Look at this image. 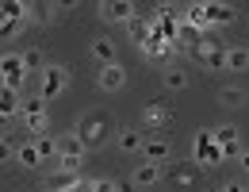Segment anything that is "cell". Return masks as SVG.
Returning <instances> with one entry per match:
<instances>
[{"label":"cell","instance_id":"d6986e66","mask_svg":"<svg viewBox=\"0 0 249 192\" xmlns=\"http://www.w3.org/2000/svg\"><path fill=\"white\" fill-rule=\"evenodd\" d=\"M142 142H146V134H142V131H134V127L115 131V146H119L123 154H134V150H142Z\"/></svg>","mask_w":249,"mask_h":192},{"label":"cell","instance_id":"8992f818","mask_svg":"<svg viewBox=\"0 0 249 192\" xmlns=\"http://www.w3.org/2000/svg\"><path fill=\"white\" fill-rule=\"evenodd\" d=\"M138 50H142V58H146V62L165 65V69L173 65V58H177V50H173V46L165 42V35H161V27H157V19H154V31H150V38H146V42H142Z\"/></svg>","mask_w":249,"mask_h":192},{"label":"cell","instance_id":"d4e9b609","mask_svg":"<svg viewBox=\"0 0 249 192\" xmlns=\"http://www.w3.org/2000/svg\"><path fill=\"white\" fill-rule=\"evenodd\" d=\"M35 150H38V161L42 165H50V161H58V138L54 134H42V138H31Z\"/></svg>","mask_w":249,"mask_h":192},{"label":"cell","instance_id":"f1b7e54d","mask_svg":"<svg viewBox=\"0 0 249 192\" xmlns=\"http://www.w3.org/2000/svg\"><path fill=\"white\" fill-rule=\"evenodd\" d=\"M211 134H215L218 150H222V146H230V142H238V127H234V123H218V127H211Z\"/></svg>","mask_w":249,"mask_h":192},{"label":"cell","instance_id":"5b68a950","mask_svg":"<svg viewBox=\"0 0 249 192\" xmlns=\"http://www.w3.org/2000/svg\"><path fill=\"white\" fill-rule=\"evenodd\" d=\"M188 58H192L196 65H203V69H222V62H226V46L218 42L215 35H203V42L188 50Z\"/></svg>","mask_w":249,"mask_h":192},{"label":"cell","instance_id":"9a60e30c","mask_svg":"<svg viewBox=\"0 0 249 192\" xmlns=\"http://www.w3.org/2000/svg\"><path fill=\"white\" fill-rule=\"evenodd\" d=\"M142 158L154 161V165H165V161L173 158V146H169V138H146V142H142Z\"/></svg>","mask_w":249,"mask_h":192},{"label":"cell","instance_id":"52a82bcc","mask_svg":"<svg viewBox=\"0 0 249 192\" xmlns=\"http://www.w3.org/2000/svg\"><path fill=\"white\" fill-rule=\"evenodd\" d=\"M85 142L77 138V131H65L62 138H58V165L62 169H77L81 173V161H85Z\"/></svg>","mask_w":249,"mask_h":192},{"label":"cell","instance_id":"836d02e7","mask_svg":"<svg viewBox=\"0 0 249 192\" xmlns=\"http://www.w3.org/2000/svg\"><path fill=\"white\" fill-rule=\"evenodd\" d=\"M222 192H249V185H246V181H226Z\"/></svg>","mask_w":249,"mask_h":192},{"label":"cell","instance_id":"4316f807","mask_svg":"<svg viewBox=\"0 0 249 192\" xmlns=\"http://www.w3.org/2000/svg\"><path fill=\"white\" fill-rule=\"evenodd\" d=\"M46 108H50L46 100H38V96H23V112H19V119H38V115H50Z\"/></svg>","mask_w":249,"mask_h":192},{"label":"cell","instance_id":"4dcf8cb0","mask_svg":"<svg viewBox=\"0 0 249 192\" xmlns=\"http://www.w3.org/2000/svg\"><path fill=\"white\" fill-rule=\"evenodd\" d=\"M23 123H27V134H31V138H42V134L50 131V115H38V119H23Z\"/></svg>","mask_w":249,"mask_h":192},{"label":"cell","instance_id":"8d00e7d4","mask_svg":"<svg viewBox=\"0 0 249 192\" xmlns=\"http://www.w3.org/2000/svg\"><path fill=\"white\" fill-rule=\"evenodd\" d=\"M4 127H8V119H4V115H0V134H4Z\"/></svg>","mask_w":249,"mask_h":192},{"label":"cell","instance_id":"603a6c76","mask_svg":"<svg viewBox=\"0 0 249 192\" xmlns=\"http://www.w3.org/2000/svg\"><path fill=\"white\" fill-rule=\"evenodd\" d=\"M246 100H249V93L242 85H222V89H218V104H222V108H242Z\"/></svg>","mask_w":249,"mask_h":192},{"label":"cell","instance_id":"cb8c5ba5","mask_svg":"<svg viewBox=\"0 0 249 192\" xmlns=\"http://www.w3.org/2000/svg\"><path fill=\"white\" fill-rule=\"evenodd\" d=\"M161 81H165V89L184 93V89H188V69H180V65H169V69H161Z\"/></svg>","mask_w":249,"mask_h":192},{"label":"cell","instance_id":"d6a6232c","mask_svg":"<svg viewBox=\"0 0 249 192\" xmlns=\"http://www.w3.org/2000/svg\"><path fill=\"white\" fill-rule=\"evenodd\" d=\"M0 161L8 165V161H16V146L8 142V138H0Z\"/></svg>","mask_w":249,"mask_h":192},{"label":"cell","instance_id":"e0dca14e","mask_svg":"<svg viewBox=\"0 0 249 192\" xmlns=\"http://www.w3.org/2000/svg\"><path fill=\"white\" fill-rule=\"evenodd\" d=\"M92 58L100 65H115V62H119V46H115L107 35H96V38H92Z\"/></svg>","mask_w":249,"mask_h":192},{"label":"cell","instance_id":"44dd1931","mask_svg":"<svg viewBox=\"0 0 249 192\" xmlns=\"http://www.w3.org/2000/svg\"><path fill=\"white\" fill-rule=\"evenodd\" d=\"M222 69H226V73H242V69H249V50H246V46H226V62H222Z\"/></svg>","mask_w":249,"mask_h":192},{"label":"cell","instance_id":"ba28073f","mask_svg":"<svg viewBox=\"0 0 249 192\" xmlns=\"http://www.w3.org/2000/svg\"><path fill=\"white\" fill-rule=\"evenodd\" d=\"M192 161L203 169V165H222V150H218L215 134H211V127L196 131V146H192Z\"/></svg>","mask_w":249,"mask_h":192},{"label":"cell","instance_id":"7402d4cb","mask_svg":"<svg viewBox=\"0 0 249 192\" xmlns=\"http://www.w3.org/2000/svg\"><path fill=\"white\" fill-rule=\"evenodd\" d=\"M27 19V0H0V23Z\"/></svg>","mask_w":249,"mask_h":192},{"label":"cell","instance_id":"3957f363","mask_svg":"<svg viewBox=\"0 0 249 192\" xmlns=\"http://www.w3.org/2000/svg\"><path fill=\"white\" fill-rule=\"evenodd\" d=\"M27 81H31V73H27V65H23V54H19V50L0 54V89H16V93H23Z\"/></svg>","mask_w":249,"mask_h":192},{"label":"cell","instance_id":"9c48e42d","mask_svg":"<svg viewBox=\"0 0 249 192\" xmlns=\"http://www.w3.org/2000/svg\"><path fill=\"white\" fill-rule=\"evenodd\" d=\"M96 12H100V19H104V23H130L138 8H134L130 0H104Z\"/></svg>","mask_w":249,"mask_h":192},{"label":"cell","instance_id":"8fae6325","mask_svg":"<svg viewBox=\"0 0 249 192\" xmlns=\"http://www.w3.org/2000/svg\"><path fill=\"white\" fill-rule=\"evenodd\" d=\"M77 181H81V173H77V169H62V165H58V169H50V173H46L42 189H46V192H69Z\"/></svg>","mask_w":249,"mask_h":192},{"label":"cell","instance_id":"7a4b0ae2","mask_svg":"<svg viewBox=\"0 0 249 192\" xmlns=\"http://www.w3.org/2000/svg\"><path fill=\"white\" fill-rule=\"evenodd\" d=\"M161 181H165L173 192H192L196 185H199V165H196L192 158L165 161V165H161Z\"/></svg>","mask_w":249,"mask_h":192},{"label":"cell","instance_id":"e575fe53","mask_svg":"<svg viewBox=\"0 0 249 192\" xmlns=\"http://www.w3.org/2000/svg\"><path fill=\"white\" fill-rule=\"evenodd\" d=\"M69 192H92V181H77V185H73Z\"/></svg>","mask_w":249,"mask_h":192},{"label":"cell","instance_id":"277c9868","mask_svg":"<svg viewBox=\"0 0 249 192\" xmlns=\"http://www.w3.org/2000/svg\"><path fill=\"white\" fill-rule=\"evenodd\" d=\"M65 89H69V69H65V65H46V69L38 73V93L35 96L50 104V100H58Z\"/></svg>","mask_w":249,"mask_h":192},{"label":"cell","instance_id":"d590c367","mask_svg":"<svg viewBox=\"0 0 249 192\" xmlns=\"http://www.w3.org/2000/svg\"><path fill=\"white\" fill-rule=\"evenodd\" d=\"M238 161H242V169L249 173V150H242V158H238Z\"/></svg>","mask_w":249,"mask_h":192},{"label":"cell","instance_id":"ac0fdd59","mask_svg":"<svg viewBox=\"0 0 249 192\" xmlns=\"http://www.w3.org/2000/svg\"><path fill=\"white\" fill-rule=\"evenodd\" d=\"M23 112V93H16V89H0V115L4 119H16Z\"/></svg>","mask_w":249,"mask_h":192},{"label":"cell","instance_id":"484cf974","mask_svg":"<svg viewBox=\"0 0 249 192\" xmlns=\"http://www.w3.org/2000/svg\"><path fill=\"white\" fill-rule=\"evenodd\" d=\"M16 161H19L23 169H38V165H42V161H38V150H35L31 138H27L23 146H16Z\"/></svg>","mask_w":249,"mask_h":192},{"label":"cell","instance_id":"6da1fadb","mask_svg":"<svg viewBox=\"0 0 249 192\" xmlns=\"http://www.w3.org/2000/svg\"><path fill=\"white\" fill-rule=\"evenodd\" d=\"M73 131H77V138L85 142V150H100V146H104L119 127H115V119H111L107 112H85V115L77 119V127H73Z\"/></svg>","mask_w":249,"mask_h":192},{"label":"cell","instance_id":"f546056e","mask_svg":"<svg viewBox=\"0 0 249 192\" xmlns=\"http://www.w3.org/2000/svg\"><path fill=\"white\" fill-rule=\"evenodd\" d=\"M31 27V19H16V23H0V38H19Z\"/></svg>","mask_w":249,"mask_h":192},{"label":"cell","instance_id":"1f68e13d","mask_svg":"<svg viewBox=\"0 0 249 192\" xmlns=\"http://www.w3.org/2000/svg\"><path fill=\"white\" fill-rule=\"evenodd\" d=\"M92 192H123L111 177H100V181H92Z\"/></svg>","mask_w":249,"mask_h":192},{"label":"cell","instance_id":"7c38bea8","mask_svg":"<svg viewBox=\"0 0 249 192\" xmlns=\"http://www.w3.org/2000/svg\"><path fill=\"white\" fill-rule=\"evenodd\" d=\"M96 85H100L104 93H119V89L126 85V69H123L119 62H115V65H100V73H96Z\"/></svg>","mask_w":249,"mask_h":192},{"label":"cell","instance_id":"30bf717a","mask_svg":"<svg viewBox=\"0 0 249 192\" xmlns=\"http://www.w3.org/2000/svg\"><path fill=\"white\" fill-rule=\"evenodd\" d=\"M173 119V108L169 104H161V100H150V104H142V123L150 131H161L165 123Z\"/></svg>","mask_w":249,"mask_h":192},{"label":"cell","instance_id":"5bb4252c","mask_svg":"<svg viewBox=\"0 0 249 192\" xmlns=\"http://www.w3.org/2000/svg\"><path fill=\"white\" fill-rule=\"evenodd\" d=\"M203 16H207V27H226V23H234L238 19V8L234 4H203Z\"/></svg>","mask_w":249,"mask_h":192},{"label":"cell","instance_id":"83f0119b","mask_svg":"<svg viewBox=\"0 0 249 192\" xmlns=\"http://www.w3.org/2000/svg\"><path fill=\"white\" fill-rule=\"evenodd\" d=\"M19 54H23V65H27V73H35V77H38V73L50 65L46 58H42V50H38V46H31V50H19Z\"/></svg>","mask_w":249,"mask_h":192},{"label":"cell","instance_id":"4fadbf2b","mask_svg":"<svg viewBox=\"0 0 249 192\" xmlns=\"http://www.w3.org/2000/svg\"><path fill=\"white\" fill-rule=\"evenodd\" d=\"M65 12V4H50V0H38V4H27V19L38 23V27H46V23H54L58 16Z\"/></svg>","mask_w":249,"mask_h":192},{"label":"cell","instance_id":"ffe728a7","mask_svg":"<svg viewBox=\"0 0 249 192\" xmlns=\"http://www.w3.org/2000/svg\"><path fill=\"white\" fill-rule=\"evenodd\" d=\"M130 181H134L138 189H150V185H157V181H161V165H154V161H142V165L130 173Z\"/></svg>","mask_w":249,"mask_h":192},{"label":"cell","instance_id":"2e32d148","mask_svg":"<svg viewBox=\"0 0 249 192\" xmlns=\"http://www.w3.org/2000/svg\"><path fill=\"white\" fill-rule=\"evenodd\" d=\"M150 31H154V12H134V19L126 23V35L142 46V42L150 38Z\"/></svg>","mask_w":249,"mask_h":192}]
</instances>
